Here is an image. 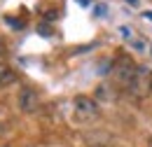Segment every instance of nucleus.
Returning <instances> with one entry per match:
<instances>
[{
	"label": "nucleus",
	"mask_w": 152,
	"mask_h": 147,
	"mask_svg": "<svg viewBox=\"0 0 152 147\" xmlns=\"http://www.w3.org/2000/svg\"><path fill=\"white\" fill-rule=\"evenodd\" d=\"M126 93L133 98H145L152 93V70L148 65H138L131 82L126 84Z\"/></svg>",
	"instance_id": "obj_1"
},
{
	"label": "nucleus",
	"mask_w": 152,
	"mask_h": 147,
	"mask_svg": "<svg viewBox=\"0 0 152 147\" xmlns=\"http://www.w3.org/2000/svg\"><path fill=\"white\" fill-rule=\"evenodd\" d=\"M73 110H75V119L80 124H89V122L98 119V114H101L98 103H96L94 98H89V96H75Z\"/></svg>",
	"instance_id": "obj_2"
},
{
	"label": "nucleus",
	"mask_w": 152,
	"mask_h": 147,
	"mask_svg": "<svg viewBox=\"0 0 152 147\" xmlns=\"http://www.w3.org/2000/svg\"><path fill=\"white\" fill-rule=\"evenodd\" d=\"M136 68H138V63H133L129 56H119V58L115 61V65L110 68V70H113L115 84L126 89V84L131 82V77H133V73H136Z\"/></svg>",
	"instance_id": "obj_3"
},
{
	"label": "nucleus",
	"mask_w": 152,
	"mask_h": 147,
	"mask_svg": "<svg viewBox=\"0 0 152 147\" xmlns=\"http://www.w3.org/2000/svg\"><path fill=\"white\" fill-rule=\"evenodd\" d=\"M17 103H19L21 112H35L40 108V93L33 87H23L17 96Z\"/></svg>",
	"instance_id": "obj_4"
},
{
	"label": "nucleus",
	"mask_w": 152,
	"mask_h": 147,
	"mask_svg": "<svg viewBox=\"0 0 152 147\" xmlns=\"http://www.w3.org/2000/svg\"><path fill=\"white\" fill-rule=\"evenodd\" d=\"M19 79V75L14 73L10 65H2L0 63V87H10V84H14Z\"/></svg>",
	"instance_id": "obj_5"
},
{
	"label": "nucleus",
	"mask_w": 152,
	"mask_h": 147,
	"mask_svg": "<svg viewBox=\"0 0 152 147\" xmlns=\"http://www.w3.org/2000/svg\"><path fill=\"white\" fill-rule=\"evenodd\" d=\"M40 33H42V35H52V31H49V26H40Z\"/></svg>",
	"instance_id": "obj_6"
},
{
	"label": "nucleus",
	"mask_w": 152,
	"mask_h": 147,
	"mask_svg": "<svg viewBox=\"0 0 152 147\" xmlns=\"http://www.w3.org/2000/svg\"><path fill=\"white\" fill-rule=\"evenodd\" d=\"M77 2H80V5H89L91 0H77Z\"/></svg>",
	"instance_id": "obj_7"
},
{
	"label": "nucleus",
	"mask_w": 152,
	"mask_h": 147,
	"mask_svg": "<svg viewBox=\"0 0 152 147\" xmlns=\"http://www.w3.org/2000/svg\"><path fill=\"white\" fill-rule=\"evenodd\" d=\"M2 56H5V49H2V47H0V58H2Z\"/></svg>",
	"instance_id": "obj_8"
},
{
	"label": "nucleus",
	"mask_w": 152,
	"mask_h": 147,
	"mask_svg": "<svg viewBox=\"0 0 152 147\" xmlns=\"http://www.w3.org/2000/svg\"><path fill=\"white\" fill-rule=\"evenodd\" d=\"M126 2H131V5H136V2H138V0H126Z\"/></svg>",
	"instance_id": "obj_9"
},
{
	"label": "nucleus",
	"mask_w": 152,
	"mask_h": 147,
	"mask_svg": "<svg viewBox=\"0 0 152 147\" xmlns=\"http://www.w3.org/2000/svg\"><path fill=\"white\" fill-rule=\"evenodd\" d=\"M91 147H103V145H91Z\"/></svg>",
	"instance_id": "obj_10"
},
{
	"label": "nucleus",
	"mask_w": 152,
	"mask_h": 147,
	"mask_svg": "<svg viewBox=\"0 0 152 147\" xmlns=\"http://www.w3.org/2000/svg\"><path fill=\"white\" fill-rule=\"evenodd\" d=\"M148 147H152V140H150V145H148Z\"/></svg>",
	"instance_id": "obj_11"
}]
</instances>
